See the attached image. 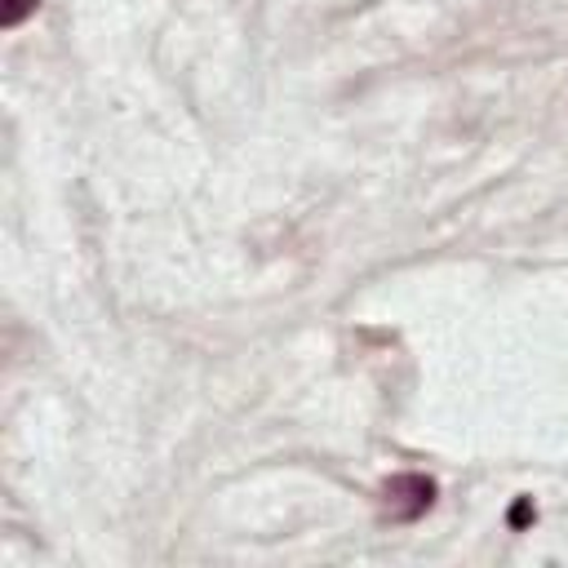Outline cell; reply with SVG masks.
I'll list each match as a JSON object with an SVG mask.
<instances>
[{
	"mask_svg": "<svg viewBox=\"0 0 568 568\" xmlns=\"http://www.w3.org/2000/svg\"><path fill=\"white\" fill-rule=\"evenodd\" d=\"M435 501V479L430 475H395L386 488H382V519L390 524H413L430 510Z\"/></svg>",
	"mask_w": 568,
	"mask_h": 568,
	"instance_id": "6da1fadb",
	"label": "cell"
},
{
	"mask_svg": "<svg viewBox=\"0 0 568 568\" xmlns=\"http://www.w3.org/2000/svg\"><path fill=\"white\" fill-rule=\"evenodd\" d=\"M31 9H36V0H4V9H0V27H18Z\"/></svg>",
	"mask_w": 568,
	"mask_h": 568,
	"instance_id": "7a4b0ae2",
	"label": "cell"
},
{
	"mask_svg": "<svg viewBox=\"0 0 568 568\" xmlns=\"http://www.w3.org/2000/svg\"><path fill=\"white\" fill-rule=\"evenodd\" d=\"M537 519V510H532V497H519L515 506H510V528H524V524H532Z\"/></svg>",
	"mask_w": 568,
	"mask_h": 568,
	"instance_id": "3957f363",
	"label": "cell"
}]
</instances>
